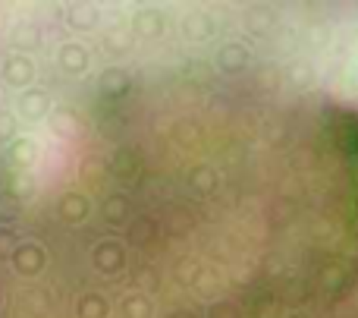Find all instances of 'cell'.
I'll use <instances>...</instances> for the list:
<instances>
[{"label":"cell","mask_w":358,"mask_h":318,"mask_svg":"<svg viewBox=\"0 0 358 318\" xmlns=\"http://www.w3.org/2000/svg\"><path fill=\"white\" fill-rule=\"evenodd\" d=\"M0 76H3L6 85L25 88V85H31V79H35V63H31V57H25V54H6L3 67H0Z\"/></svg>","instance_id":"cell-1"},{"label":"cell","mask_w":358,"mask_h":318,"mask_svg":"<svg viewBox=\"0 0 358 318\" xmlns=\"http://www.w3.org/2000/svg\"><path fill=\"white\" fill-rule=\"evenodd\" d=\"M13 249H16V233L10 227H0V258H6Z\"/></svg>","instance_id":"cell-2"},{"label":"cell","mask_w":358,"mask_h":318,"mask_svg":"<svg viewBox=\"0 0 358 318\" xmlns=\"http://www.w3.org/2000/svg\"><path fill=\"white\" fill-rule=\"evenodd\" d=\"M16 132V123H13L10 113H0V139H10Z\"/></svg>","instance_id":"cell-3"}]
</instances>
